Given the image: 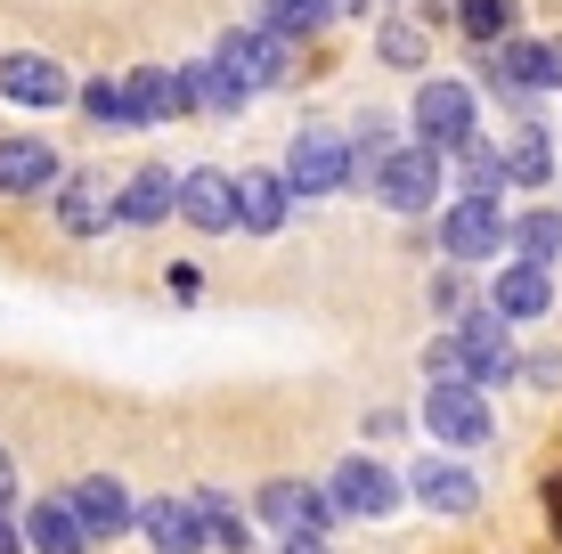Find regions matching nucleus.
<instances>
[{"label":"nucleus","instance_id":"nucleus-1","mask_svg":"<svg viewBox=\"0 0 562 554\" xmlns=\"http://www.w3.org/2000/svg\"><path fill=\"white\" fill-rule=\"evenodd\" d=\"M212 57H221V66L245 82V99H254V90H278L285 74H294V42H285L278 25H245V33H221V49H212Z\"/></svg>","mask_w":562,"mask_h":554},{"label":"nucleus","instance_id":"nucleus-2","mask_svg":"<svg viewBox=\"0 0 562 554\" xmlns=\"http://www.w3.org/2000/svg\"><path fill=\"white\" fill-rule=\"evenodd\" d=\"M342 180H351V147H342V131L302 123L294 156H285V188H294V196H326V188H342Z\"/></svg>","mask_w":562,"mask_h":554},{"label":"nucleus","instance_id":"nucleus-3","mask_svg":"<svg viewBox=\"0 0 562 554\" xmlns=\"http://www.w3.org/2000/svg\"><path fill=\"white\" fill-rule=\"evenodd\" d=\"M416 147H432V156L473 147V90L464 82H424L416 90Z\"/></svg>","mask_w":562,"mask_h":554},{"label":"nucleus","instance_id":"nucleus-4","mask_svg":"<svg viewBox=\"0 0 562 554\" xmlns=\"http://www.w3.org/2000/svg\"><path fill=\"white\" fill-rule=\"evenodd\" d=\"M497 237H514L506 213H497V196H457L449 213H440V245H449V261H490Z\"/></svg>","mask_w":562,"mask_h":554},{"label":"nucleus","instance_id":"nucleus-5","mask_svg":"<svg viewBox=\"0 0 562 554\" xmlns=\"http://www.w3.org/2000/svg\"><path fill=\"white\" fill-rule=\"evenodd\" d=\"M114 221H123V196L106 188V171H74V180L57 188V228H66V237H106Z\"/></svg>","mask_w":562,"mask_h":554},{"label":"nucleus","instance_id":"nucleus-6","mask_svg":"<svg viewBox=\"0 0 562 554\" xmlns=\"http://www.w3.org/2000/svg\"><path fill=\"white\" fill-rule=\"evenodd\" d=\"M424 425H432V441L473 449V441H490V399L473 384H440V392H424Z\"/></svg>","mask_w":562,"mask_h":554},{"label":"nucleus","instance_id":"nucleus-7","mask_svg":"<svg viewBox=\"0 0 562 554\" xmlns=\"http://www.w3.org/2000/svg\"><path fill=\"white\" fill-rule=\"evenodd\" d=\"M481 74H490L497 90H554L562 49L554 42H497V49H481Z\"/></svg>","mask_w":562,"mask_h":554},{"label":"nucleus","instance_id":"nucleus-8","mask_svg":"<svg viewBox=\"0 0 562 554\" xmlns=\"http://www.w3.org/2000/svg\"><path fill=\"white\" fill-rule=\"evenodd\" d=\"M66 498H74V513H82L90 539H123V530L139 522V506H131V489L114 482V473H90V482H74Z\"/></svg>","mask_w":562,"mask_h":554},{"label":"nucleus","instance_id":"nucleus-9","mask_svg":"<svg viewBox=\"0 0 562 554\" xmlns=\"http://www.w3.org/2000/svg\"><path fill=\"white\" fill-rule=\"evenodd\" d=\"M432 188H440V156H432V147H400V156L383 163L375 196L392 204V213H424V204H432Z\"/></svg>","mask_w":562,"mask_h":554},{"label":"nucleus","instance_id":"nucleus-10","mask_svg":"<svg viewBox=\"0 0 562 554\" xmlns=\"http://www.w3.org/2000/svg\"><path fill=\"white\" fill-rule=\"evenodd\" d=\"M0 90H9L16 106H66V99H74L66 66H57V57H33V49L0 57Z\"/></svg>","mask_w":562,"mask_h":554},{"label":"nucleus","instance_id":"nucleus-11","mask_svg":"<svg viewBox=\"0 0 562 554\" xmlns=\"http://www.w3.org/2000/svg\"><path fill=\"white\" fill-rule=\"evenodd\" d=\"M457 342H464V359H473V384H506V375L521 368L514 359V335H506V318L497 310H473L457 327Z\"/></svg>","mask_w":562,"mask_h":554},{"label":"nucleus","instance_id":"nucleus-12","mask_svg":"<svg viewBox=\"0 0 562 554\" xmlns=\"http://www.w3.org/2000/svg\"><path fill=\"white\" fill-rule=\"evenodd\" d=\"M261 522H278L285 539H318V530L335 522V498H318V489H302V482H269L261 489Z\"/></svg>","mask_w":562,"mask_h":554},{"label":"nucleus","instance_id":"nucleus-13","mask_svg":"<svg viewBox=\"0 0 562 554\" xmlns=\"http://www.w3.org/2000/svg\"><path fill=\"white\" fill-rule=\"evenodd\" d=\"M285 204H294V188H285L278 171H237V228L245 237H278Z\"/></svg>","mask_w":562,"mask_h":554},{"label":"nucleus","instance_id":"nucleus-14","mask_svg":"<svg viewBox=\"0 0 562 554\" xmlns=\"http://www.w3.org/2000/svg\"><path fill=\"white\" fill-rule=\"evenodd\" d=\"M42 188H66L49 139H0V196H42Z\"/></svg>","mask_w":562,"mask_h":554},{"label":"nucleus","instance_id":"nucleus-15","mask_svg":"<svg viewBox=\"0 0 562 554\" xmlns=\"http://www.w3.org/2000/svg\"><path fill=\"white\" fill-rule=\"evenodd\" d=\"M180 213L196 221V228H237V180L228 171H212V163H196L180 180Z\"/></svg>","mask_w":562,"mask_h":554},{"label":"nucleus","instance_id":"nucleus-16","mask_svg":"<svg viewBox=\"0 0 562 554\" xmlns=\"http://www.w3.org/2000/svg\"><path fill=\"white\" fill-rule=\"evenodd\" d=\"M139 522H147L155 554H196V546H204V513H196V498H147Z\"/></svg>","mask_w":562,"mask_h":554},{"label":"nucleus","instance_id":"nucleus-17","mask_svg":"<svg viewBox=\"0 0 562 554\" xmlns=\"http://www.w3.org/2000/svg\"><path fill=\"white\" fill-rule=\"evenodd\" d=\"M25 546L33 554H90V530L82 513H74V498H42L25 513Z\"/></svg>","mask_w":562,"mask_h":554},{"label":"nucleus","instance_id":"nucleus-18","mask_svg":"<svg viewBox=\"0 0 562 554\" xmlns=\"http://www.w3.org/2000/svg\"><path fill=\"white\" fill-rule=\"evenodd\" d=\"M123 90H131V114H139V123H171V114L196 106L188 99V74H171V66H139Z\"/></svg>","mask_w":562,"mask_h":554},{"label":"nucleus","instance_id":"nucleus-19","mask_svg":"<svg viewBox=\"0 0 562 554\" xmlns=\"http://www.w3.org/2000/svg\"><path fill=\"white\" fill-rule=\"evenodd\" d=\"M335 506L342 513H367V522H375V513H392L400 506V482L383 465H367V456H351V465L335 473Z\"/></svg>","mask_w":562,"mask_h":554},{"label":"nucleus","instance_id":"nucleus-20","mask_svg":"<svg viewBox=\"0 0 562 554\" xmlns=\"http://www.w3.org/2000/svg\"><path fill=\"white\" fill-rule=\"evenodd\" d=\"M416 498L432 513H473L481 506V482L464 465H432V456H424V465H416Z\"/></svg>","mask_w":562,"mask_h":554},{"label":"nucleus","instance_id":"nucleus-21","mask_svg":"<svg viewBox=\"0 0 562 554\" xmlns=\"http://www.w3.org/2000/svg\"><path fill=\"white\" fill-rule=\"evenodd\" d=\"M497 318H538V310H547V302H554V285H547V270H530V261H514V270L506 278H497Z\"/></svg>","mask_w":562,"mask_h":554},{"label":"nucleus","instance_id":"nucleus-22","mask_svg":"<svg viewBox=\"0 0 562 554\" xmlns=\"http://www.w3.org/2000/svg\"><path fill=\"white\" fill-rule=\"evenodd\" d=\"M188 74V99H196V114H237L245 106V82L221 66V57H204V66H180Z\"/></svg>","mask_w":562,"mask_h":554},{"label":"nucleus","instance_id":"nucleus-23","mask_svg":"<svg viewBox=\"0 0 562 554\" xmlns=\"http://www.w3.org/2000/svg\"><path fill=\"white\" fill-rule=\"evenodd\" d=\"M171 204H180V180H171V171H139V180L123 188V221L131 228H147V221H164Z\"/></svg>","mask_w":562,"mask_h":554},{"label":"nucleus","instance_id":"nucleus-24","mask_svg":"<svg viewBox=\"0 0 562 554\" xmlns=\"http://www.w3.org/2000/svg\"><path fill=\"white\" fill-rule=\"evenodd\" d=\"M506 180H521V188L554 180V147H547V131H538V123H521L506 139Z\"/></svg>","mask_w":562,"mask_h":554},{"label":"nucleus","instance_id":"nucleus-25","mask_svg":"<svg viewBox=\"0 0 562 554\" xmlns=\"http://www.w3.org/2000/svg\"><path fill=\"white\" fill-rule=\"evenodd\" d=\"M196 513H204V539H212V546L245 554V539H254V530H245V513L228 506V489H196Z\"/></svg>","mask_w":562,"mask_h":554},{"label":"nucleus","instance_id":"nucleus-26","mask_svg":"<svg viewBox=\"0 0 562 554\" xmlns=\"http://www.w3.org/2000/svg\"><path fill=\"white\" fill-rule=\"evenodd\" d=\"M400 147H392V123H375V114H367V131H359V147H351V180L367 188V196H375V180H383V163H392Z\"/></svg>","mask_w":562,"mask_h":554},{"label":"nucleus","instance_id":"nucleus-27","mask_svg":"<svg viewBox=\"0 0 562 554\" xmlns=\"http://www.w3.org/2000/svg\"><path fill=\"white\" fill-rule=\"evenodd\" d=\"M457 16H464V33H473L481 49H497L514 33V0H457Z\"/></svg>","mask_w":562,"mask_h":554},{"label":"nucleus","instance_id":"nucleus-28","mask_svg":"<svg viewBox=\"0 0 562 554\" xmlns=\"http://www.w3.org/2000/svg\"><path fill=\"white\" fill-rule=\"evenodd\" d=\"M82 114H90L99 131H139V114H131V90H123V82H90V90H82Z\"/></svg>","mask_w":562,"mask_h":554},{"label":"nucleus","instance_id":"nucleus-29","mask_svg":"<svg viewBox=\"0 0 562 554\" xmlns=\"http://www.w3.org/2000/svg\"><path fill=\"white\" fill-rule=\"evenodd\" d=\"M514 245H521V261H530V270H547V261L562 253V221H554V213H530V221L514 228Z\"/></svg>","mask_w":562,"mask_h":554},{"label":"nucleus","instance_id":"nucleus-30","mask_svg":"<svg viewBox=\"0 0 562 554\" xmlns=\"http://www.w3.org/2000/svg\"><path fill=\"white\" fill-rule=\"evenodd\" d=\"M326 16H335V0H269V25H278L285 42H302V33H318Z\"/></svg>","mask_w":562,"mask_h":554},{"label":"nucleus","instance_id":"nucleus-31","mask_svg":"<svg viewBox=\"0 0 562 554\" xmlns=\"http://www.w3.org/2000/svg\"><path fill=\"white\" fill-rule=\"evenodd\" d=\"M464 188H473V196H497V188H506V156H497L490 139L464 147Z\"/></svg>","mask_w":562,"mask_h":554},{"label":"nucleus","instance_id":"nucleus-32","mask_svg":"<svg viewBox=\"0 0 562 554\" xmlns=\"http://www.w3.org/2000/svg\"><path fill=\"white\" fill-rule=\"evenodd\" d=\"M424 375H432V392H440V384H473V359H464V342H457V335L432 342V351H424Z\"/></svg>","mask_w":562,"mask_h":554},{"label":"nucleus","instance_id":"nucleus-33","mask_svg":"<svg viewBox=\"0 0 562 554\" xmlns=\"http://www.w3.org/2000/svg\"><path fill=\"white\" fill-rule=\"evenodd\" d=\"M383 57H392V66H424V33L416 25H383Z\"/></svg>","mask_w":562,"mask_h":554},{"label":"nucleus","instance_id":"nucleus-34","mask_svg":"<svg viewBox=\"0 0 562 554\" xmlns=\"http://www.w3.org/2000/svg\"><path fill=\"white\" fill-rule=\"evenodd\" d=\"M9 498H16V473H9V449H0V513H9Z\"/></svg>","mask_w":562,"mask_h":554},{"label":"nucleus","instance_id":"nucleus-35","mask_svg":"<svg viewBox=\"0 0 562 554\" xmlns=\"http://www.w3.org/2000/svg\"><path fill=\"white\" fill-rule=\"evenodd\" d=\"M285 554H326L318 539H285Z\"/></svg>","mask_w":562,"mask_h":554},{"label":"nucleus","instance_id":"nucleus-36","mask_svg":"<svg viewBox=\"0 0 562 554\" xmlns=\"http://www.w3.org/2000/svg\"><path fill=\"white\" fill-rule=\"evenodd\" d=\"M0 554H16V530H9V522H0Z\"/></svg>","mask_w":562,"mask_h":554},{"label":"nucleus","instance_id":"nucleus-37","mask_svg":"<svg viewBox=\"0 0 562 554\" xmlns=\"http://www.w3.org/2000/svg\"><path fill=\"white\" fill-rule=\"evenodd\" d=\"M547 498H554V522H562V482H554V489H547Z\"/></svg>","mask_w":562,"mask_h":554}]
</instances>
